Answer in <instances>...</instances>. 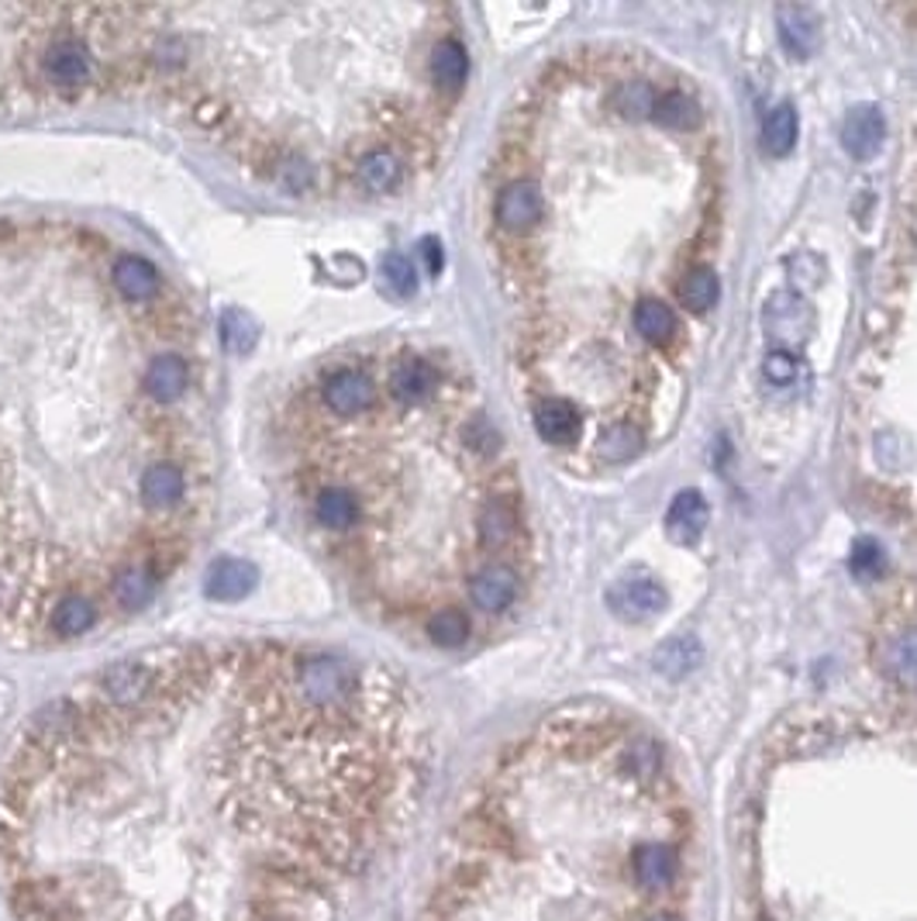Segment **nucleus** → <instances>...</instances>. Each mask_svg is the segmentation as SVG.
<instances>
[{
	"label": "nucleus",
	"mask_w": 917,
	"mask_h": 921,
	"mask_svg": "<svg viewBox=\"0 0 917 921\" xmlns=\"http://www.w3.org/2000/svg\"><path fill=\"white\" fill-rule=\"evenodd\" d=\"M428 745L397 676L321 646L145 649L0 763L14 921H338L397 846Z\"/></svg>",
	"instance_id": "f257e3e1"
},
{
	"label": "nucleus",
	"mask_w": 917,
	"mask_h": 921,
	"mask_svg": "<svg viewBox=\"0 0 917 921\" xmlns=\"http://www.w3.org/2000/svg\"><path fill=\"white\" fill-rule=\"evenodd\" d=\"M207 328L156 259L0 217V646L70 649L156 604L217 494Z\"/></svg>",
	"instance_id": "f03ea898"
},
{
	"label": "nucleus",
	"mask_w": 917,
	"mask_h": 921,
	"mask_svg": "<svg viewBox=\"0 0 917 921\" xmlns=\"http://www.w3.org/2000/svg\"><path fill=\"white\" fill-rule=\"evenodd\" d=\"M94 94L180 115L262 187L300 201L401 193L434 160L469 52L407 4L83 8Z\"/></svg>",
	"instance_id": "7ed1b4c3"
},
{
	"label": "nucleus",
	"mask_w": 917,
	"mask_h": 921,
	"mask_svg": "<svg viewBox=\"0 0 917 921\" xmlns=\"http://www.w3.org/2000/svg\"><path fill=\"white\" fill-rule=\"evenodd\" d=\"M273 449L348 601L439 649L473 639V587L514 566L521 511L504 435L452 363L410 342L335 349L287 390Z\"/></svg>",
	"instance_id": "20e7f679"
},
{
	"label": "nucleus",
	"mask_w": 917,
	"mask_h": 921,
	"mask_svg": "<svg viewBox=\"0 0 917 921\" xmlns=\"http://www.w3.org/2000/svg\"><path fill=\"white\" fill-rule=\"evenodd\" d=\"M600 718H552L493 766L442 849L425 921H687L639 852L687 822L663 745L618 725L586 787Z\"/></svg>",
	"instance_id": "39448f33"
},
{
	"label": "nucleus",
	"mask_w": 917,
	"mask_h": 921,
	"mask_svg": "<svg viewBox=\"0 0 917 921\" xmlns=\"http://www.w3.org/2000/svg\"><path fill=\"white\" fill-rule=\"evenodd\" d=\"M545 214V190L528 173H517L493 197V222L508 238L532 235Z\"/></svg>",
	"instance_id": "423d86ee"
},
{
	"label": "nucleus",
	"mask_w": 917,
	"mask_h": 921,
	"mask_svg": "<svg viewBox=\"0 0 917 921\" xmlns=\"http://www.w3.org/2000/svg\"><path fill=\"white\" fill-rule=\"evenodd\" d=\"M607 604L624 622H648L655 614L666 611L669 594H666V587L652 577H624L607 590Z\"/></svg>",
	"instance_id": "0eeeda50"
},
{
	"label": "nucleus",
	"mask_w": 917,
	"mask_h": 921,
	"mask_svg": "<svg viewBox=\"0 0 917 921\" xmlns=\"http://www.w3.org/2000/svg\"><path fill=\"white\" fill-rule=\"evenodd\" d=\"M762 324L773 342L779 345H800L814 328V311L807 307L797 294H776L766 311H762Z\"/></svg>",
	"instance_id": "6e6552de"
},
{
	"label": "nucleus",
	"mask_w": 917,
	"mask_h": 921,
	"mask_svg": "<svg viewBox=\"0 0 917 921\" xmlns=\"http://www.w3.org/2000/svg\"><path fill=\"white\" fill-rule=\"evenodd\" d=\"M535 432L549 446H573L583 435V414L565 398H545L535 404Z\"/></svg>",
	"instance_id": "1a4fd4ad"
},
{
	"label": "nucleus",
	"mask_w": 917,
	"mask_h": 921,
	"mask_svg": "<svg viewBox=\"0 0 917 921\" xmlns=\"http://www.w3.org/2000/svg\"><path fill=\"white\" fill-rule=\"evenodd\" d=\"M711 521V508L701 491H680L666 511V532L676 545H693L704 535Z\"/></svg>",
	"instance_id": "9d476101"
},
{
	"label": "nucleus",
	"mask_w": 917,
	"mask_h": 921,
	"mask_svg": "<svg viewBox=\"0 0 917 921\" xmlns=\"http://www.w3.org/2000/svg\"><path fill=\"white\" fill-rule=\"evenodd\" d=\"M886 139V121H883V111L880 107H851L845 125H842V145L851 152L856 160H869V156H877L880 145Z\"/></svg>",
	"instance_id": "9b49d317"
},
{
	"label": "nucleus",
	"mask_w": 917,
	"mask_h": 921,
	"mask_svg": "<svg viewBox=\"0 0 917 921\" xmlns=\"http://www.w3.org/2000/svg\"><path fill=\"white\" fill-rule=\"evenodd\" d=\"M776 25H779V42L783 49L794 59H807L821 42V28H818V14L811 8L800 4H786L776 11Z\"/></svg>",
	"instance_id": "f8f14e48"
},
{
	"label": "nucleus",
	"mask_w": 917,
	"mask_h": 921,
	"mask_svg": "<svg viewBox=\"0 0 917 921\" xmlns=\"http://www.w3.org/2000/svg\"><path fill=\"white\" fill-rule=\"evenodd\" d=\"M631 324H635V332L648 345H669L672 335H676V315L655 297H645V300L635 304V311H631Z\"/></svg>",
	"instance_id": "ddd939ff"
},
{
	"label": "nucleus",
	"mask_w": 917,
	"mask_h": 921,
	"mask_svg": "<svg viewBox=\"0 0 917 921\" xmlns=\"http://www.w3.org/2000/svg\"><path fill=\"white\" fill-rule=\"evenodd\" d=\"M676 297H680V304L690 307V311L704 315L720 297V280L711 267H693L680 276V283H676Z\"/></svg>",
	"instance_id": "4468645a"
},
{
	"label": "nucleus",
	"mask_w": 917,
	"mask_h": 921,
	"mask_svg": "<svg viewBox=\"0 0 917 921\" xmlns=\"http://www.w3.org/2000/svg\"><path fill=\"white\" fill-rule=\"evenodd\" d=\"M886 670L893 676V684L904 690H917V628L904 631L890 642L886 649Z\"/></svg>",
	"instance_id": "2eb2a0df"
},
{
	"label": "nucleus",
	"mask_w": 917,
	"mask_h": 921,
	"mask_svg": "<svg viewBox=\"0 0 917 921\" xmlns=\"http://www.w3.org/2000/svg\"><path fill=\"white\" fill-rule=\"evenodd\" d=\"M797 142V111L790 104H779L766 115L762 121V149L770 152V156H786V152L794 149Z\"/></svg>",
	"instance_id": "dca6fc26"
},
{
	"label": "nucleus",
	"mask_w": 917,
	"mask_h": 921,
	"mask_svg": "<svg viewBox=\"0 0 917 921\" xmlns=\"http://www.w3.org/2000/svg\"><path fill=\"white\" fill-rule=\"evenodd\" d=\"M645 446V435L635 422H615L604 435H600V456L607 463H628V459H635Z\"/></svg>",
	"instance_id": "f3484780"
},
{
	"label": "nucleus",
	"mask_w": 917,
	"mask_h": 921,
	"mask_svg": "<svg viewBox=\"0 0 917 921\" xmlns=\"http://www.w3.org/2000/svg\"><path fill=\"white\" fill-rule=\"evenodd\" d=\"M652 118L669 131H690L696 121H701V107H696V101L690 94L669 91V94H659V104H655Z\"/></svg>",
	"instance_id": "a211bd4d"
},
{
	"label": "nucleus",
	"mask_w": 917,
	"mask_h": 921,
	"mask_svg": "<svg viewBox=\"0 0 917 921\" xmlns=\"http://www.w3.org/2000/svg\"><path fill=\"white\" fill-rule=\"evenodd\" d=\"M252 569L246 563H235V559H225V563H217L214 569V577H211V598L217 601H235V598H246L249 594V587H252Z\"/></svg>",
	"instance_id": "6ab92c4d"
},
{
	"label": "nucleus",
	"mask_w": 917,
	"mask_h": 921,
	"mask_svg": "<svg viewBox=\"0 0 917 921\" xmlns=\"http://www.w3.org/2000/svg\"><path fill=\"white\" fill-rule=\"evenodd\" d=\"M701 660V646H696L693 639H672L659 649V656H655V666H659V673L666 676H683L693 670V663Z\"/></svg>",
	"instance_id": "aec40b11"
},
{
	"label": "nucleus",
	"mask_w": 917,
	"mask_h": 921,
	"mask_svg": "<svg viewBox=\"0 0 917 921\" xmlns=\"http://www.w3.org/2000/svg\"><path fill=\"white\" fill-rule=\"evenodd\" d=\"M851 569H856L859 577H877L883 569V553L872 542H859L856 556H851Z\"/></svg>",
	"instance_id": "412c9836"
},
{
	"label": "nucleus",
	"mask_w": 917,
	"mask_h": 921,
	"mask_svg": "<svg viewBox=\"0 0 917 921\" xmlns=\"http://www.w3.org/2000/svg\"><path fill=\"white\" fill-rule=\"evenodd\" d=\"M766 377L773 383H790L797 377V359L790 353H783V349H776V353H770V359H766Z\"/></svg>",
	"instance_id": "4be33fe9"
}]
</instances>
